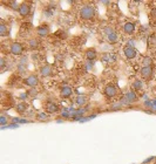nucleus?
Instances as JSON below:
<instances>
[{
	"instance_id": "obj_1",
	"label": "nucleus",
	"mask_w": 156,
	"mask_h": 164,
	"mask_svg": "<svg viewBox=\"0 0 156 164\" xmlns=\"http://www.w3.org/2000/svg\"><path fill=\"white\" fill-rule=\"evenodd\" d=\"M80 17L83 20H92L95 17V8L92 5H83L80 10Z\"/></svg>"
},
{
	"instance_id": "obj_2",
	"label": "nucleus",
	"mask_w": 156,
	"mask_h": 164,
	"mask_svg": "<svg viewBox=\"0 0 156 164\" xmlns=\"http://www.w3.org/2000/svg\"><path fill=\"white\" fill-rule=\"evenodd\" d=\"M10 53L15 56H20L23 53V46L20 42H13L10 47Z\"/></svg>"
},
{
	"instance_id": "obj_3",
	"label": "nucleus",
	"mask_w": 156,
	"mask_h": 164,
	"mask_svg": "<svg viewBox=\"0 0 156 164\" xmlns=\"http://www.w3.org/2000/svg\"><path fill=\"white\" fill-rule=\"evenodd\" d=\"M103 94H105V96H106V97L114 98L116 95H117V88L115 87L114 85H107V86L105 87Z\"/></svg>"
},
{
	"instance_id": "obj_4",
	"label": "nucleus",
	"mask_w": 156,
	"mask_h": 164,
	"mask_svg": "<svg viewBox=\"0 0 156 164\" xmlns=\"http://www.w3.org/2000/svg\"><path fill=\"white\" fill-rule=\"evenodd\" d=\"M140 73H141V76L143 77L145 80H149V79H151L153 74H154V67H153V66L142 67V68L140 69Z\"/></svg>"
},
{
	"instance_id": "obj_5",
	"label": "nucleus",
	"mask_w": 156,
	"mask_h": 164,
	"mask_svg": "<svg viewBox=\"0 0 156 164\" xmlns=\"http://www.w3.org/2000/svg\"><path fill=\"white\" fill-rule=\"evenodd\" d=\"M18 12H19V15L22 17V18L28 17L30 13H31V4H30V2H26V1H25V2H21Z\"/></svg>"
},
{
	"instance_id": "obj_6",
	"label": "nucleus",
	"mask_w": 156,
	"mask_h": 164,
	"mask_svg": "<svg viewBox=\"0 0 156 164\" xmlns=\"http://www.w3.org/2000/svg\"><path fill=\"white\" fill-rule=\"evenodd\" d=\"M39 82H40V81H39V77L36 76V75H30V76L23 79L25 86H28V87H32V88H35V86L39 85Z\"/></svg>"
},
{
	"instance_id": "obj_7",
	"label": "nucleus",
	"mask_w": 156,
	"mask_h": 164,
	"mask_svg": "<svg viewBox=\"0 0 156 164\" xmlns=\"http://www.w3.org/2000/svg\"><path fill=\"white\" fill-rule=\"evenodd\" d=\"M137 100H139L137 94H136V91H134V90L127 91L126 95H124V97H123V101H124L126 103H129V104H130V103H135Z\"/></svg>"
},
{
	"instance_id": "obj_8",
	"label": "nucleus",
	"mask_w": 156,
	"mask_h": 164,
	"mask_svg": "<svg viewBox=\"0 0 156 164\" xmlns=\"http://www.w3.org/2000/svg\"><path fill=\"white\" fill-rule=\"evenodd\" d=\"M123 54H124V56H126L128 60H133L134 57L136 56V54H137V51H136V48H134V47L126 46V47L123 48Z\"/></svg>"
},
{
	"instance_id": "obj_9",
	"label": "nucleus",
	"mask_w": 156,
	"mask_h": 164,
	"mask_svg": "<svg viewBox=\"0 0 156 164\" xmlns=\"http://www.w3.org/2000/svg\"><path fill=\"white\" fill-rule=\"evenodd\" d=\"M135 29H136V25L132 21L126 22L123 25V33L126 35H133L134 33H135Z\"/></svg>"
},
{
	"instance_id": "obj_10",
	"label": "nucleus",
	"mask_w": 156,
	"mask_h": 164,
	"mask_svg": "<svg viewBox=\"0 0 156 164\" xmlns=\"http://www.w3.org/2000/svg\"><path fill=\"white\" fill-rule=\"evenodd\" d=\"M45 111L48 114H54L56 111H59V106L54 102H47L45 104Z\"/></svg>"
},
{
	"instance_id": "obj_11",
	"label": "nucleus",
	"mask_w": 156,
	"mask_h": 164,
	"mask_svg": "<svg viewBox=\"0 0 156 164\" xmlns=\"http://www.w3.org/2000/svg\"><path fill=\"white\" fill-rule=\"evenodd\" d=\"M85 56H86V59H87L88 61L94 62V60L98 57V51H96L95 48H88V49L86 51V53H85Z\"/></svg>"
},
{
	"instance_id": "obj_12",
	"label": "nucleus",
	"mask_w": 156,
	"mask_h": 164,
	"mask_svg": "<svg viewBox=\"0 0 156 164\" xmlns=\"http://www.w3.org/2000/svg\"><path fill=\"white\" fill-rule=\"evenodd\" d=\"M72 94H73V89L69 87V86H64V87H61V89H60V95H61L62 98L70 97Z\"/></svg>"
},
{
	"instance_id": "obj_13",
	"label": "nucleus",
	"mask_w": 156,
	"mask_h": 164,
	"mask_svg": "<svg viewBox=\"0 0 156 164\" xmlns=\"http://www.w3.org/2000/svg\"><path fill=\"white\" fill-rule=\"evenodd\" d=\"M52 73H53V69H52V67L49 65H45L40 68V75H41V76H44V77L51 76Z\"/></svg>"
},
{
	"instance_id": "obj_14",
	"label": "nucleus",
	"mask_w": 156,
	"mask_h": 164,
	"mask_svg": "<svg viewBox=\"0 0 156 164\" xmlns=\"http://www.w3.org/2000/svg\"><path fill=\"white\" fill-rule=\"evenodd\" d=\"M48 33H49V27H48L47 25H41V26H39V27L36 28V34H38L39 36H41V38L47 36Z\"/></svg>"
},
{
	"instance_id": "obj_15",
	"label": "nucleus",
	"mask_w": 156,
	"mask_h": 164,
	"mask_svg": "<svg viewBox=\"0 0 156 164\" xmlns=\"http://www.w3.org/2000/svg\"><path fill=\"white\" fill-rule=\"evenodd\" d=\"M116 61V55L113 53H106L102 56V62L105 63H114Z\"/></svg>"
},
{
	"instance_id": "obj_16",
	"label": "nucleus",
	"mask_w": 156,
	"mask_h": 164,
	"mask_svg": "<svg viewBox=\"0 0 156 164\" xmlns=\"http://www.w3.org/2000/svg\"><path fill=\"white\" fill-rule=\"evenodd\" d=\"M87 102H88V97L86 95H78L75 97V103L78 104L79 107H83Z\"/></svg>"
},
{
	"instance_id": "obj_17",
	"label": "nucleus",
	"mask_w": 156,
	"mask_h": 164,
	"mask_svg": "<svg viewBox=\"0 0 156 164\" xmlns=\"http://www.w3.org/2000/svg\"><path fill=\"white\" fill-rule=\"evenodd\" d=\"M134 91H142L143 90V82L142 80H135L132 85Z\"/></svg>"
},
{
	"instance_id": "obj_18",
	"label": "nucleus",
	"mask_w": 156,
	"mask_h": 164,
	"mask_svg": "<svg viewBox=\"0 0 156 164\" xmlns=\"http://www.w3.org/2000/svg\"><path fill=\"white\" fill-rule=\"evenodd\" d=\"M28 47L31 48V49H38L39 47H40V41L38 40V39H30L28 40Z\"/></svg>"
},
{
	"instance_id": "obj_19",
	"label": "nucleus",
	"mask_w": 156,
	"mask_h": 164,
	"mask_svg": "<svg viewBox=\"0 0 156 164\" xmlns=\"http://www.w3.org/2000/svg\"><path fill=\"white\" fill-rule=\"evenodd\" d=\"M107 40H108V42H111V44H116L117 42V40H119V35H117V33L114 32L111 33L109 35H107Z\"/></svg>"
},
{
	"instance_id": "obj_20",
	"label": "nucleus",
	"mask_w": 156,
	"mask_h": 164,
	"mask_svg": "<svg viewBox=\"0 0 156 164\" xmlns=\"http://www.w3.org/2000/svg\"><path fill=\"white\" fill-rule=\"evenodd\" d=\"M8 34H10V28L6 26L5 22H1V25H0V35L1 36H6Z\"/></svg>"
},
{
	"instance_id": "obj_21",
	"label": "nucleus",
	"mask_w": 156,
	"mask_h": 164,
	"mask_svg": "<svg viewBox=\"0 0 156 164\" xmlns=\"http://www.w3.org/2000/svg\"><path fill=\"white\" fill-rule=\"evenodd\" d=\"M145 66H153V59L150 56H145L142 59V67H145Z\"/></svg>"
},
{
	"instance_id": "obj_22",
	"label": "nucleus",
	"mask_w": 156,
	"mask_h": 164,
	"mask_svg": "<svg viewBox=\"0 0 156 164\" xmlns=\"http://www.w3.org/2000/svg\"><path fill=\"white\" fill-rule=\"evenodd\" d=\"M148 44L149 46H156V33H153L148 36Z\"/></svg>"
},
{
	"instance_id": "obj_23",
	"label": "nucleus",
	"mask_w": 156,
	"mask_h": 164,
	"mask_svg": "<svg viewBox=\"0 0 156 164\" xmlns=\"http://www.w3.org/2000/svg\"><path fill=\"white\" fill-rule=\"evenodd\" d=\"M36 119L39 121H47L48 120V113H46V111H44V113H38L36 114Z\"/></svg>"
},
{
	"instance_id": "obj_24",
	"label": "nucleus",
	"mask_w": 156,
	"mask_h": 164,
	"mask_svg": "<svg viewBox=\"0 0 156 164\" xmlns=\"http://www.w3.org/2000/svg\"><path fill=\"white\" fill-rule=\"evenodd\" d=\"M26 110H27V104H26V103H19V104H17V111H18V113L22 114V113H25Z\"/></svg>"
},
{
	"instance_id": "obj_25",
	"label": "nucleus",
	"mask_w": 156,
	"mask_h": 164,
	"mask_svg": "<svg viewBox=\"0 0 156 164\" xmlns=\"http://www.w3.org/2000/svg\"><path fill=\"white\" fill-rule=\"evenodd\" d=\"M8 5H10V7H11L12 10H14V11H18L19 7H20V5H19L17 1H10Z\"/></svg>"
},
{
	"instance_id": "obj_26",
	"label": "nucleus",
	"mask_w": 156,
	"mask_h": 164,
	"mask_svg": "<svg viewBox=\"0 0 156 164\" xmlns=\"http://www.w3.org/2000/svg\"><path fill=\"white\" fill-rule=\"evenodd\" d=\"M55 36H59V38H61V39H66L67 34L65 32H62V31H58V32L55 33Z\"/></svg>"
},
{
	"instance_id": "obj_27",
	"label": "nucleus",
	"mask_w": 156,
	"mask_h": 164,
	"mask_svg": "<svg viewBox=\"0 0 156 164\" xmlns=\"http://www.w3.org/2000/svg\"><path fill=\"white\" fill-rule=\"evenodd\" d=\"M27 94H28V95H35V94H38V89H35V88H31V89L27 91Z\"/></svg>"
},
{
	"instance_id": "obj_28",
	"label": "nucleus",
	"mask_w": 156,
	"mask_h": 164,
	"mask_svg": "<svg viewBox=\"0 0 156 164\" xmlns=\"http://www.w3.org/2000/svg\"><path fill=\"white\" fill-rule=\"evenodd\" d=\"M0 122H1V125H5L6 122H7V119H6L5 116H1V117H0Z\"/></svg>"
},
{
	"instance_id": "obj_29",
	"label": "nucleus",
	"mask_w": 156,
	"mask_h": 164,
	"mask_svg": "<svg viewBox=\"0 0 156 164\" xmlns=\"http://www.w3.org/2000/svg\"><path fill=\"white\" fill-rule=\"evenodd\" d=\"M61 115H62V117H65V119H66V117H68V116H69V115H68V113H65V111H64V113H62Z\"/></svg>"
}]
</instances>
